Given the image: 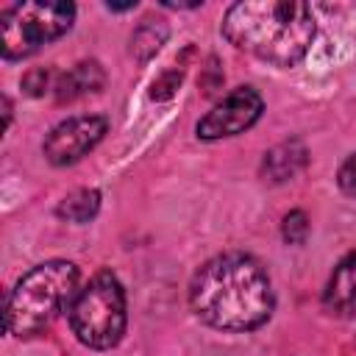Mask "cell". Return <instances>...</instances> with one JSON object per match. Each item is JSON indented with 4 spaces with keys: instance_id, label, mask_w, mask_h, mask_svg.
I'll use <instances>...</instances> for the list:
<instances>
[{
    "instance_id": "6da1fadb",
    "label": "cell",
    "mask_w": 356,
    "mask_h": 356,
    "mask_svg": "<svg viewBox=\"0 0 356 356\" xmlns=\"http://www.w3.org/2000/svg\"><path fill=\"white\" fill-rule=\"evenodd\" d=\"M189 306L211 328L253 331L270 320L275 298L259 259L248 253H222L195 273Z\"/></svg>"
},
{
    "instance_id": "7a4b0ae2",
    "label": "cell",
    "mask_w": 356,
    "mask_h": 356,
    "mask_svg": "<svg viewBox=\"0 0 356 356\" xmlns=\"http://www.w3.org/2000/svg\"><path fill=\"white\" fill-rule=\"evenodd\" d=\"M314 14L295 0H245L234 3L222 19V36L267 64H298L314 39Z\"/></svg>"
},
{
    "instance_id": "3957f363",
    "label": "cell",
    "mask_w": 356,
    "mask_h": 356,
    "mask_svg": "<svg viewBox=\"0 0 356 356\" xmlns=\"http://www.w3.org/2000/svg\"><path fill=\"white\" fill-rule=\"evenodd\" d=\"M78 286V267L72 261H44L25 273L6 300V331L28 339L50 328L64 306L72 303Z\"/></svg>"
},
{
    "instance_id": "277c9868",
    "label": "cell",
    "mask_w": 356,
    "mask_h": 356,
    "mask_svg": "<svg viewBox=\"0 0 356 356\" xmlns=\"http://www.w3.org/2000/svg\"><path fill=\"white\" fill-rule=\"evenodd\" d=\"M78 342L95 350L114 348L125 334V289L114 273L100 270L67 306Z\"/></svg>"
},
{
    "instance_id": "5b68a950",
    "label": "cell",
    "mask_w": 356,
    "mask_h": 356,
    "mask_svg": "<svg viewBox=\"0 0 356 356\" xmlns=\"http://www.w3.org/2000/svg\"><path fill=\"white\" fill-rule=\"evenodd\" d=\"M75 6L50 0V3H17L3 11V58L17 61L33 56L42 44L56 42L72 28Z\"/></svg>"
},
{
    "instance_id": "8992f818",
    "label": "cell",
    "mask_w": 356,
    "mask_h": 356,
    "mask_svg": "<svg viewBox=\"0 0 356 356\" xmlns=\"http://www.w3.org/2000/svg\"><path fill=\"white\" fill-rule=\"evenodd\" d=\"M106 128H108V122L100 114H81V117H70V120L58 122L42 145L44 159L56 167L75 164L106 136Z\"/></svg>"
},
{
    "instance_id": "52a82bcc",
    "label": "cell",
    "mask_w": 356,
    "mask_h": 356,
    "mask_svg": "<svg viewBox=\"0 0 356 356\" xmlns=\"http://www.w3.org/2000/svg\"><path fill=\"white\" fill-rule=\"evenodd\" d=\"M264 100L253 86H236L228 92L200 122H197V136L200 139H225L248 131L259 117H261Z\"/></svg>"
},
{
    "instance_id": "ba28073f",
    "label": "cell",
    "mask_w": 356,
    "mask_h": 356,
    "mask_svg": "<svg viewBox=\"0 0 356 356\" xmlns=\"http://www.w3.org/2000/svg\"><path fill=\"white\" fill-rule=\"evenodd\" d=\"M323 303L337 317H356V250L334 267L323 292Z\"/></svg>"
},
{
    "instance_id": "9c48e42d",
    "label": "cell",
    "mask_w": 356,
    "mask_h": 356,
    "mask_svg": "<svg viewBox=\"0 0 356 356\" xmlns=\"http://www.w3.org/2000/svg\"><path fill=\"white\" fill-rule=\"evenodd\" d=\"M309 161V150L300 139H286L281 145H275L273 150L264 153V161H261V175L273 184H281V181H289L295 178Z\"/></svg>"
},
{
    "instance_id": "30bf717a",
    "label": "cell",
    "mask_w": 356,
    "mask_h": 356,
    "mask_svg": "<svg viewBox=\"0 0 356 356\" xmlns=\"http://www.w3.org/2000/svg\"><path fill=\"white\" fill-rule=\"evenodd\" d=\"M103 83H106L103 67L97 61H81V64H75L70 72H64L56 81L53 92H56V100L58 103H72L78 97H86L92 92H100Z\"/></svg>"
},
{
    "instance_id": "8fae6325",
    "label": "cell",
    "mask_w": 356,
    "mask_h": 356,
    "mask_svg": "<svg viewBox=\"0 0 356 356\" xmlns=\"http://www.w3.org/2000/svg\"><path fill=\"white\" fill-rule=\"evenodd\" d=\"M167 36H170V28H167L164 19H153V17L142 19V22L136 25V31L131 33V56H134L139 64L150 61V58L161 50V44L167 42Z\"/></svg>"
},
{
    "instance_id": "7c38bea8",
    "label": "cell",
    "mask_w": 356,
    "mask_h": 356,
    "mask_svg": "<svg viewBox=\"0 0 356 356\" xmlns=\"http://www.w3.org/2000/svg\"><path fill=\"white\" fill-rule=\"evenodd\" d=\"M100 211V192L97 189H75L70 192L58 206H56V214L67 222H89L95 214Z\"/></svg>"
},
{
    "instance_id": "4fadbf2b",
    "label": "cell",
    "mask_w": 356,
    "mask_h": 356,
    "mask_svg": "<svg viewBox=\"0 0 356 356\" xmlns=\"http://www.w3.org/2000/svg\"><path fill=\"white\" fill-rule=\"evenodd\" d=\"M306 234H309V217H306L300 209L289 211V214L284 217V222H281V236H284V242L300 245V242L306 239Z\"/></svg>"
},
{
    "instance_id": "5bb4252c",
    "label": "cell",
    "mask_w": 356,
    "mask_h": 356,
    "mask_svg": "<svg viewBox=\"0 0 356 356\" xmlns=\"http://www.w3.org/2000/svg\"><path fill=\"white\" fill-rule=\"evenodd\" d=\"M50 78H53V72H50L47 67H36V70H31V72L22 78V89H25V95H31V97L44 95V92L50 89Z\"/></svg>"
},
{
    "instance_id": "9a60e30c",
    "label": "cell",
    "mask_w": 356,
    "mask_h": 356,
    "mask_svg": "<svg viewBox=\"0 0 356 356\" xmlns=\"http://www.w3.org/2000/svg\"><path fill=\"white\" fill-rule=\"evenodd\" d=\"M178 83H181V72H178V70H170V72H164L159 81H153L150 97H153V100H170V97L175 95Z\"/></svg>"
},
{
    "instance_id": "2e32d148",
    "label": "cell",
    "mask_w": 356,
    "mask_h": 356,
    "mask_svg": "<svg viewBox=\"0 0 356 356\" xmlns=\"http://www.w3.org/2000/svg\"><path fill=\"white\" fill-rule=\"evenodd\" d=\"M337 184H339V189H342L345 195L356 197V150L342 161V167H339V172H337Z\"/></svg>"
}]
</instances>
